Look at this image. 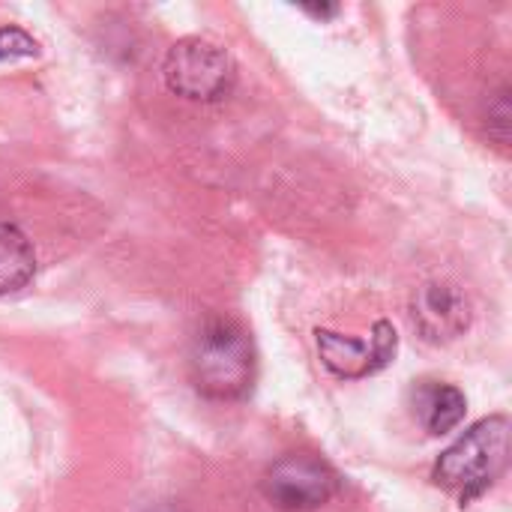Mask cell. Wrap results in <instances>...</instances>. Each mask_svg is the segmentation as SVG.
Returning <instances> with one entry per match:
<instances>
[{
	"label": "cell",
	"instance_id": "cell-5",
	"mask_svg": "<svg viewBox=\"0 0 512 512\" xmlns=\"http://www.w3.org/2000/svg\"><path fill=\"white\" fill-rule=\"evenodd\" d=\"M315 336H318V351H321L324 366L339 378L375 375L384 366H390V360L396 357V348H399V336L390 321H378L372 327L369 342L345 339L333 330H318Z\"/></svg>",
	"mask_w": 512,
	"mask_h": 512
},
{
	"label": "cell",
	"instance_id": "cell-6",
	"mask_svg": "<svg viewBox=\"0 0 512 512\" xmlns=\"http://www.w3.org/2000/svg\"><path fill=\"white\" fill-rule=\"evenodd\" d=\"M411 321L426 342H453L471 327V300L456 285L429 282L411 300Z\"/></svg>",
	"mask_w": 512,
	"mask_h": 512
},
{
	"label": "cell",
	"instance_id": "cell-9",
	"mask_svg": "<svg viewBox=\"0 0 512 512\" xmlns=\"http://www.w3.org/2000/svg\"><path fill=\"white\" fill-rule=\"evenodd\" d=\"M39 54V45L30 33L21 27H0V60H15V57H33Z\"/></svg>",
	"mask_w": 512,
	"mask_h": 512
},
{
	"label": "cell",
	"instance_id": "cell-2",
	"mask_svg": "<svg viewBox=\"0 0 512 512\" xmlns=\"http://www.w3.org/2000/svg\"><path fill=\"white\" fill-rule=\"evenodd\" d=\"M189 369L198 393L216 402L249 396L255 384V348L243 327L231 321H207L189 354Z\"/></svg>",
	"mask_w": 512,
	"mask_h": 512
},
{
	"label": "cell",
	"instance_id": "cell-3",
	"mask_svg": "<svg viewBox=\"0 0 512 512\" xmlns=\"http://www.w3.org/2000/svg\"><path fill=\"white\" fill-rule=\"evenodd\" d=\"M165 81L183 99L213 102L231 93L237 81V66L231 54L216 42H207L201 36H186L168 48Z\"/></svg>",
	"mask_w": 512,
	"mask_h": 512
},
{
	"label": "cell",
	"instance_id": "cell-1",
	"mask_svg": "<svg viewBox=\"0 0 512 512\" xmlns=\"http://www.w3.org/2000/svg\"><path fill=\"white\" fill-rule=\"evenodd\" d=\"M510 465V420L489 417L474 423L435 462V483L459 495L462 504L486 495Z\"/></svg>",
	"mask_w": 512,
	"mask_h": 512
},
{
	"label": "cell",
	"instance_id": "cell-10",
	"mask_svg": "<svg viewBox=\"0 0 512 512\" xmlns=\"http://www.w3.org/2000/svg\"><path fill=\"white\" fill-rule=\"evenodd\" d=\"M306 12L315 15V18H330V15L339 12V6H306Z\"/></svg>",
	"mask_w": 512,
	"mask_h": 512
},
{
	"label": "cell",
	"instance_id": "cell-4",
	"mask_svg": "<svg viewBox=\"0 0 512 512\" xmlns=\"http://www.w3.org/2000/svg\"><path fill=\"white\" fill-rule=\"evenodd\" d=\"M267 501L285 512H312L333 501L342 489L339 474L318 456L291 453L282 456L261 483Z\"/></svg>",
	"mask_w": 512,
	"mask_h": 512
},
{
	"label": "cell",
	"instance_id": "cell-8",
	"mask_svg": "<svg viewBox=\"0 0 512 512\" xmlns=\"http://www.w3.org/2000/svg\"><path fill=\"white\" fill-rule=\"evenodd\" d=\"M36 273V255L30 240L15 228L0 222V294L21 291Z\"/></svg>",
	"mask_w": 512,
	"mask_h": 512
},
{
	"label": "cell",
	"instance_id": "cell-7",
	"mask_svg": "<svg viewBox=\"0 0 512 512\" xmlns=\"http://www.w3.org/2000/svg\"><path fill=\"white\" fill-rule=\"evenodd\" d=\"M411 408H414V420L429 435H447L465 420L468 402H465V393L453 384L423 381L411 393Z\"/></svg>",
	"mask_w": 512,
	"mask_h": 512
}]
</instances>
